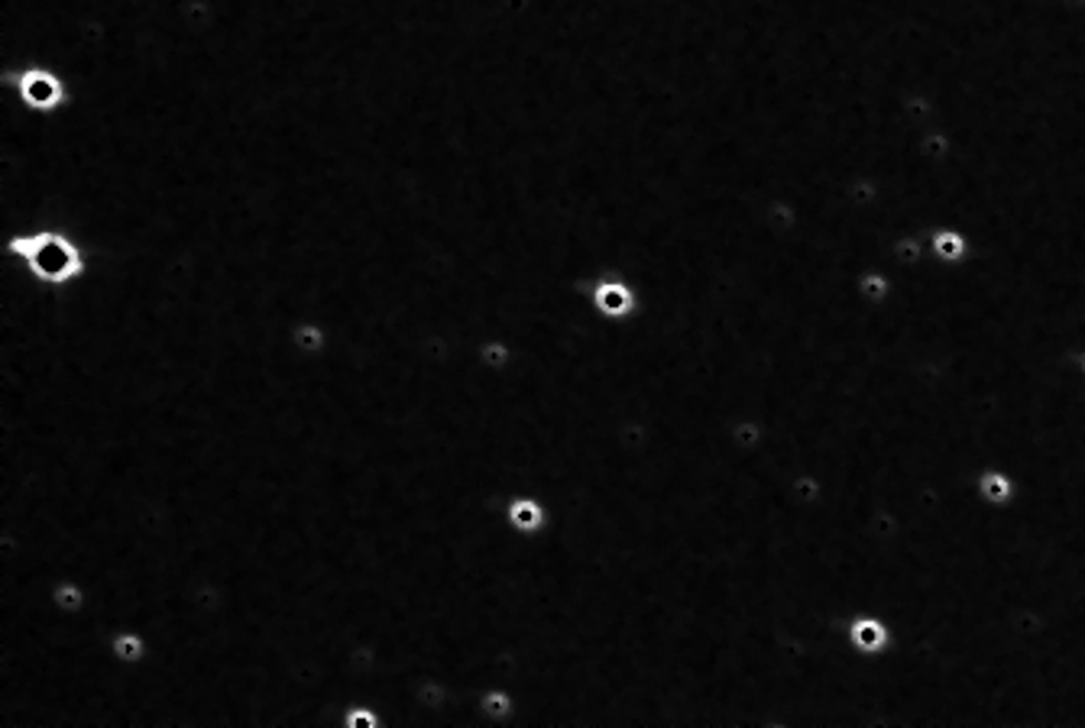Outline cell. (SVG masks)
Here are the masks:
<instances>
[{"label": "cell", "mask_w": 1085, "mask_h": 728, "mask_svg": "<svg viewBox=\"0 0 1085 728\" xmlns=\"http://www.w3.org/2000/svg\"><path fill=\"white\" fill-rule=\"evenodd\" d=\"M3 253L23 266V275L49 292H65L91 272L87 247L65 227H23L7 237Z\"/></svg>", "instance_id": "1"}, {"label": "cell", "mask_w": 1085, "mask_h": 728, "mask_svg": "<svg viewBox=\"0 0 1085 728\" xmlns=\"http://www.w3.org/2000/svg\"><path fill=\"white\" fill-rule=\"evenodd\" d=\"M3 87L13 91L17 104L33 117H59L72 107L75 87L49 62H23L20 69H3Z\"/></svg>", "instance_id": "2"}, {"label": "cell", "mask_w": 1085, "mask_h": 728, "mask_svg": "<svg viewBox=\"0 0 1085 728\" xmlns=\"http://www.w3.org/2000/svg\"><path fill=\"white\" fill-rule=\"evenodd\" d=\"M503 521L513 534H519L525 541H538L551 528V512H548L545 499H538L531 492H519L506 502Z\"/></svg>", "instance_id": "3"}, {"label": "cell", "mask_w": 1085, "mask_h": 728, "mask_svg": "<svg viewBox=\"0 0 1085 728\" xmlns=\"http://www.w3.org/2000/svg\"><path fill=\"white\" fill-rule=\"evenodd\" d=\"M104 654H107V664H111V667L136 670V667H143V664L149 661L153 642H149V635H146L143 628H136V625H121V628H114V632L107 635Z\"/></svg>", "instance_id": "4"}, {"label": "cell", "mask_w": 1085, "mask_h": 728, "mask_svg": "<svg viewBox=\"0 0 1085 728\" xmlns=\"http://www.w3.org/2000/svg\"><path fill=\"white\" fill-rule=\"evenodd\" d=\"M331 343H334V337H331L328 324L318 321V318H299L286 331V346L299 360H324L331 353Z\"/></svg>", "instance_id": "5"}, {"label": "cell", "mask_w": 1085, "mask_h": 728, "mask_svg": "<svg viewBox=\"0 0 1085 728\" xmlns=\"http://www.w3.org/2000/svg\"><path fill=\"white\" fill-rule=\"evenodd\" d=\"M519 716V696L516 689H509L506 684H489L486 689H479L477 696V719L489 722V726H506Z\"/></svg>", "instance_id": "6"}, {"label": "cell", "mask_w": 1085, "mask_h": 728, "mask_svg": "<svg viewBox=\"0 0 1085 728\" xmlns=\"http://www.w3.org/2000/svg\"><path fill=\"white\" fill-rule=\"evenodd\" d=\"M590 299H593V304H597V311H600L603 318H612V321L629 318V314L636 311V292H632L626 282H619V279H603V282H597L593 292H590Z\"/></svg>", "instance_id": "7"}, {"label": "cell", "mask_w": 1085, "mask_h": 728, "mask_svg": "<svg viewBox=\"0 0 1085 728\" xmlns=\"http://www.w3.org/2000/svg\"><path fill=\"white\" fill-rule=\"evenodd\" d=\"M338 728H386V719L373 703H350L341 713Z\"/></svg>", "instance_id": "8"}]
</instances>
